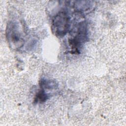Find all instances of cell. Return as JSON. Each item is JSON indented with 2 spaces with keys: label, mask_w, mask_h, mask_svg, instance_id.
Masks as SVG:
<instances>
[{
  "label": "cell",
  "mask_w": 126,
  "mask_h": 126,
  "mask_svg": "<svg viewBox=\"0 0 126 126\" xmlns=\"http://www.w3.org/2000/svg\"><path fill=\"white\" fill-rule=\"evenodd\" d=\"M6 36L12 47L20 48L23 45L24 40L18 23L15 22L8 23L6 30Z\"/></svg>",
  "instance_id": "obj_1"
},
{
  "label": "cell",
  "mask_w": 126,
  "mask_h": 126,
  "mask_svg": "<svg viewBox=\"0 0 126 126\" xmlns=\"http://www.w3.org/2000/svg\"><path fill=\"white\" fill-rule=\"evenodd\" d=\"M69 27V17L64 11L58 13L52 21V29L56 36L63 37L65 35Z\"/></svg>",
  "instance_id": "obj_2"
},
{
  "label": "cell",
  "mask_w": 126,
  "mask_h": 126,
  "mask_svg": "<svg viewBox=\"0 0 126 126\" xmlns=\"http://www.w3.org/2000/svg\"><path fill=\"white\" fill-rule=\"evenodd\" d=\"M87 39V28L85 23H81L74 36L69 40V43L75 52L78 53L79 49Z\"/></svg>",
  "instance_id": "obj_3"
},
{
  "label": "cell",
  "mask_w": 126,
  "mask_h": 126,
  "mask_svg": "<svg viewBox=\"0 0 126 126\" xmlns=\"http://www.w3.org/2000/svg\"><path fill=\"white\" fill-rule=\"evenodd\" d=\"M40 87L43 89H56L58 87V84L54 81L51 80H47L43 79L41 80L39 83Z\"/></svg>",
  "instance_id": "obj_4"
},
{
  "label": "cell",
  "mask_w": 126,
  "mask_h": 126,
  "mask_svg": "<svg viewBox=\"0 0 126 126\" xmlns=\"http://www.w3.org/2000/svg\"><path fill=\"white\" fill-rule=\"evenodd\" d=\"M48 98V96L47 94L44 92V90L42 89L40 90L36 94L35 101V102H39L40 103H42L45 102L47 98Z\"/></svg>",
  "instance_id": "obj_5"
}]
</instances>
